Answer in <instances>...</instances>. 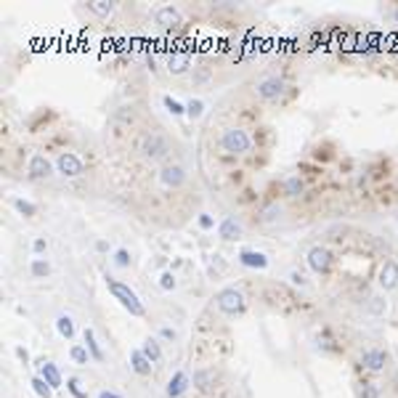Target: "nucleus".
Here are the masks:
<instances>
[{
  "instance_id": "nucleus-21",
  "label": "nucleus",
  "mask_w": 398,
  "mask_h": 398,
  "mask_svg": "<svg viewBox=\"0 0 398 398\" xmlns=\"http://www.w3.org/2000/svg\"><path fill=\"white\" fill-rule=\"evenodd\" d=\"M85 345H88V353L93 356L96 361H104V353H101V348H98V343H96L93 329H85Z\"/></svg>"
},
{
  "instance_id": "nucleus-3",
  "label": "nucleus",
  "mask_w": 398,
  "mask_h": 398,
  "mask_svg": "<svg viewBox=\"0 0 398 398\" xmlns=\"http://www.w3.org/2000/svg\"><path fill=\"white\" fill-rule=\"evenodd\" d=\"M252 146V138L242 128H226L221 133V149L226 154H247Z\"/></svg>"
},
{
  "instance_id": "nucleus-35",
  "label": "nucleus",
  "mask_w": 398,
  "mask_h": 398,
  "mask_svg": "<svg viewBox=\"0 0 398 398\" xmlns=\"http://www.w3.org/2000/svg\"><path fill=\"white\" fill-rule=\"evenodd\" d=\"M45 247H48V244H45V239H43V236H37V239H35V244H32V250L40 255V252H45Z\"/></svg>"
},
{
  "instance_id": "nucleus-4",
  "label": "nucleus",
  "mask_w": 398,
  "mask_h": 398,
  "mask_svg": "<svg viewBox=\"0 0 398 398\" xmlns=\"http://www.w3.org/2000/svg\"><path fill=\"white\" fill-rule=\"evenodd\" d=\"M215 300H218V308L223 313H228V316H236V313L244 311V295L239 292V289H234V287L221 289Z\"/></svg>"
},
{
  "instance_id": "nucleus-2",
  "label": "nucleus",
  "mask_w": 398,
  "mask_h": 398,
  "mask_svg": "<svg viewBox=\"0 0 398 398\" xmlns=\"http://www.w3.org/2000/svg\"><path fill=\"white\" fill-rule=\"evenodd\" d=\"M106 284H109V292L114 295V300H120V305H122L125 311H130L133 316H144V313H146L144 303L138 300V295H135L128 284L114 282V279H106Z\"/></svg>"
},
{
  "instance_id": "nucleus-11",
  "label": "nucleus",
  "mask_w": 398,
  "mask_h": 398,
  "mask_svg": "<svg viewBox=\"0 0 398 398\" xmlns=\"http://www.w3.org/2000/svg\"><path fill=\"white\" fill-rule=\"evenodd\" d=\"M157 24L165 27V29H173V27L181 24V13H178L173 6H162V8L157 11Z\"/></svg>"
},
{
  "instance_id": "nucleus-18",
  "label": "nucleus",
  "mask_w": 398,
  "mask_h": 398,
  "mask_svg": "<svg viewBox=\"0 0 398 398\" xmlns=\"http://www.w3.org/2000/svg\"><path fill=\"white\" fill-rule=\"evenodd\" d=\"M40 377H43L45 382H48L51 388H61V372L56 369V364H51V361H43Z\"/></svg>"
},
{
  "instance_id": "nucleus-26",
  "label": "nucleus",
  "mask_w": 398,
  "mask_h": 398,
  "mask_svg": "<svg viewBox=\"0 0 398 398\" xmlns=\"http://www.w3.org/2000/svg\"><path fill=\"white\" fill-rule=\"evenodd\" d=\"M13 207H16L22 215H27V218H32L35 212H37V207L32 202H27V199H13Z\"/></svg>"
},
{
  "instance_id": "nucleus-13",
  "label": "nucleus",
  "mask_w": 398,
  "mask_h": 398,
  "mask_svg": "<svg viewBox=\"0 0 398 398\" xmlns=\"http://www.w3.org/2000/svg\"><path fill=\"white\" fill-rule=\"evenodd\" d=\"M130 366H133L135 374L146 377V374H151V366H154V364L144 356V350H130Z\"/></svg>"
},
{
  "instance_id": "nucleus-22",
  "label": "nucleus",
  "mask_w": 398,
  "mask_h": 398,
  "mask_svg": "<svg viewBox=\"0 0 398 398\" xmlns=\"http://www.w3.org/2000/svg\"><path fill=\"white\" fill-rule=\"evenodd\" d=\"M29 271H32V276H35V279H45V276L51 273V266H48V260L35 257V260H32V266H29Z\"/></svg>"
},
{
  "instance_id": "nucleus-8",
  "label": "nucleus",
  "mask_w": 398,
  "mask_h": 398,
  "mask_svg": "<svg viewBox=\"0 0 398 398\" xmlns=\"http://www.w3.org/2000/svg\"><path fill=\"white\" fill-rule=\"evenodd\" d=\"M29 175L32 178H48L51 173H53V165H51V160L45 157V154H32L29 157Z\"/></svg>"
},
{
  "instance_id": "nucleus-27",
  "label": "nucleus",
  "mask_w": 398,
  "mask_h": 398,
  "mask_svg": "<svg viewBox=\"0 0 398 398\" xmlns=\"http://www.w3.org/2000/svg\"><path fill=\"white\" fill-rule=\"evenodd\" d=\"M303 191V181L300 178H287L284 181V194L287 196H297Z\"/></svg>"
},
{
  "instance_id": "nucleus-6",
  "label": "nucleus",
  "mask_w": 398,
  "mask_h": 398,
  "mask_svg": "<svg viewBox=\"0 0 398 398\" xmlns=\"http://www.w3.org/2000/svg\"><path fill=\"white\" fill-rule=\"evenodd\" d=\"M160 181L165 183L167 189H178V186H183V183H186V170H183L181 165H162V170H160Z\"/></svg>"
},
{
  "instance_id": "nucleus-19",
  "label": "nucleus",
  "mask_w": 398,
  "mask_h": 398,
  "mask_svg": "<svg viewBox=\"0 0 398 398\" xmlns=\"http://www.w3.org/2000/svg\"><path fill=\"white\" fill-rule=\"evenodd\" d=\"M141 350H144V356H146L151 364H160V361H162V350H160V343H157L154 337H149V340L144 343Z\"/></svg>"
},
{
  "instance_id": "nucleus-7",
  "label": "nucleus",
  "mask_w": 398,
  "mask_h": 398,
  "mask_svg": "<svg viewBox=\"0 0 398 398\" xmlns=\"http://www.w3.org/2000/svg\"><path fill=\"white\" fill-rule=\"evenodd\" d=\"M257 96L260 98H266V101H273V98H279L282 93H284V83L279 80V77H268V80H263V83H257Z\"/></svg>"
},
{
  "instance_id": "nucleus-12",
  "label": "nucleus",
  "mask_w": 398,
  "mask_h": 398,
  "mask_svg": "<svg viewBox=\"0 0 398 398\" xmlns=\"http://www.w3.org/2000/svg\"><path fill=\"white\" fill-rule=\"evenodd\" d=\"M218 236L226 239V242H234L242 236V226L236 223V218H223L221 226H218Z\"/></svg>"
},
{
  "instance_id": "nucleus-20",
  "label": "nucleus",
  "mask_w": 398,
  "mask_h": 398,
  "mask_svg": "<svg viewBox=\"0 0 398 398\" xmlns=\"http://www.w3.org/2000/svg\"><path fill=\"white\" fill-rule=\"evenodd\" d=\"M56 329H58V334L61 337H72L74 334V321H72V316H67V313H61L58 319H56Z\"/></svg>"
},
{
  "instance_id": "nucleus-24",
  "label": "nucleus",
  "mask_w": 398,
  "mask_h": 398,
  "mask_svg": "<svg viewBox=\"0 0 398 398\" xmlns=\"http://www.w3.org/2000/svg\"><path fill=\"white\" fill-rule=\"evenodd\" d=\"M69 356H72V361H74V364H80V366H85L90 359H93V356L88 353V348H83V345H74V348L69 350Z\"/></svg>"
},
{
  "instance_id": "nucleus-36",
  "label": "nucleus",
  "mask_w": 398,
  "mask_h": 398,
  "mask_svg": "<svg viewBox=\"0 0 398 398\" xmlns=\"http://www.w3.org/2000/svg\"><path fill=\"white\" fill-rule=\"evenodd\" d=\"M199 226H202V228H212V226H215V221H212L210 215H199Z\"/></svg>"
},
{
  "instance_id": "nucleus-14",
  "label": "nucleus",
  "mask_w": 398,
  "mask_h": 398,
  "mask_svg": "<svg viewBox=\"0 0 398 398\" xmlns=\"http://www.w3.org/2000/svg\"><path fill=\"white\" fill-rule=\"evenodd\" d=\"M380 284L385 287V289L398 287V266L393 263V260H388L385 268H382V273H380Z\"/></svg>"
},
{
  "instance_id": "nucleus-5",
  "label": "nucleus",
  "mask_w": 398,
  "mask_h": 398,
  "mask_svg": "<svg viewBox=\"0 0 398 398\" xmlns=\"http://www.w3.org/2000/svg\"><path fill=\"white\" fill-rule=\"evenodd\" d=\"M56 165H58V173H61V175H67V178H77V175L85 173L83 160H80L77 154H72V151H61Z\"/></svg>"
},
{
  "instance_id": "nucleus-16",
  "label": "nucleus",
  "mask_w": 398,
  "mask_h": 398,
  "mask_svg": "<svg viewBox=\"0 0 398 398\" xmlns=\"http://www.w3.org/2000/svg\"><path fill=\"white\" fill-rule=\"evenodd\" d=\"M167 69H170L173 74L186 72V69H189V53H183V51L170 53V58H167Z\"/></svg>"
},
{
  "instance_id": "nucleus-31",
  "label": "nucleus",
  "mask_w": 398,
  "mask_h": 398,
  "mask_svg": "<svg viewBox=\"0 0 398 398\" xmlns=\"http://www.w3.org/2000/svg\"><path fill=\"white\" fill-rule=\"evenodd\" d=\"M114 263H117L120 268H128V266H130V252H128V250H117V252H114Z\"/></svg>"
},
{
  "instance_id": "nucleus-29",
  "label": "nucleus",
  "mask_w": 398,
  "mask_h": 398,
  "mask_svg": "<svg viewBox=\"0 0 398 398\" xmlns=\"http://www.w3.org/2000/svg\"><path fill=\"white\" fill-rule=\"evenodd\" d=\"M162 104H165V109L170 112V114H183V112H186V106H183L181 101H175L173 96H165V98H162Z\"/></svg>"
},
{
  "instance_id": "nucleus-30",
  "label": "nucleus",
  "mask_w": 398,
  "mask_h": 398,
  "mask_svg": "<svg viewBox=\"0 0 398 398\" xmlns=\"http://www.w3.org/2000/svg\"><path fill=\"white\" fill-rule=\"evenodd\" d=\"M202 112H205V104L199 101V98H194V101L186 104V114L189 117H202Z\"/></svg>"
},
{
  "instance_id": "nucleus-33",
  "label": "nucleus",
  "mask_w": 398,
  "mask_h": 398,
  "mask_svg": "<svg viewBox=\"0 0 398 398\" xmlns=\"http://www.w3.org/2000/svg\"><path fill=\"white\" fill-rule=\"evenodd\" d=\"M67 388H69V393H72L74 398H85V393L80 390V380H69V382H67Z\"/></svg>"
},
{
  "instance_id": "nucleus-9",
  "label": "nucleus",
  "mask_w": 398,
  "mask_h": 398,
  "mask_svg": "<svg viewBox=\"0 0 398 398\" xmlns=\"http://www.w3.org/2000/svg\"><path fill=\"white\" fill-rule=\"evenodd\" d=\"M308 263H311V268H313L316 273H324V271L329 268V263H332V255H329L324 247H313V250L308 252Z\"/></svg>"
},
{
  "instance_id": "nucleus-23",
  "label": "nucleus",
  "mask_w": 398,
  "mask_h": 398,
  "mask_svg": "<svg viewBox=\"0 0 398 398\" xmlns=\"http://www.w3.org/2000/svg\"><path fill=\"white\" fill-rule=\"evenodd\" d=\"M88 11H93L96 16H109L114 11V3H106V0H93V3H88Z\"/></svg>"
},
{
  "instance_id": "nucleus-1",
  "label": "nucleus",
  "mask_w": 398,
  "mask_h": 398,
  "mask_svg": "<svg viewBox=\"0 0 398 398\" xmlns=\"http://www.w3.org/2000/svg\"><path fill=\"white\" fill-rule=\"evenodd\" d=\"M138 151L144 160H151V162H162L170 154V141L165 138L162 133H144L141 141H138Z\"/></svg>"
},
{
  "instance_id": "nucleus-37",
  "label": "nucleus",
  "mask_w": 398,
  "mask_h": 398,
  "mask_svg": "<svg viewBox=\"0 0 398 398\" xmlns=\"http://www.w3.org/2000/svg\"><path fill=\"white\" fill-rule=\"evenodd\" d=\"M98 398H122V395H117V393H109V390H104V393H98Z\"/></svg>"
},
{
  "instance_id": "nucleus-17",
  "label": "nucleus",
  "mask_w": 398,
  "mask_h": 398,
  "mask_svg": "<svg viewBox=\"0 0 398 398\" xmlns=\"http://www.w3.org/2000/svg\"><path fill=\"white\" fill-rule=\"evenodd\" d=\"M189 388V377L186 374H183V372H175L173 374V380L170 382H167V395H170V398H178L183 390H186Z\"/></svg>"
},
{
  "instance_id": "nucleus-34",
  "label": "nucleus",
  "mask_w": 398,
  "mask_h": 398,
  "mask_svg": "<svg viewBox=\"0 0 398 398\" xmlns=\"http://www.w3.org/2000/svg\"><path fill=\"white\" fill-rule=\"evenodd\" d=\"M361 398H377V388H374V385H364Z\"/></svg>"
},
{
  "instance_id": "nucleus-32",
  "label": "nucleus",
  "mask_w": 398,
  "mask_h": 398,
  "mask_svg": "<svg viewBox=\"0 0 398 398\" xmlns=\"http://www.w3.org/2000/svg\"><path fill=\"white\" fill-rule=\"evenodd\" d=\"M160 287H162V289H173V287H175V276H173L170 271H167V273H162V276H160Z\"/></svg>"
},
{
  "instance_id": "nucleus-15",
  "label": "nucleus",
  "mask_w": 398,
  "mask_h": 398,
  "mask_svg": "<svg viewBox=\"0 0 398 398\" xmlns=\"http://www.w3.org/2000/svg\"><path fill=\"white\" fill-rule=\"evenodd\" d=\"M361 364L372 372H380L382 366H385V353H382V350H366V353L361 356Z\"/></svg>"
},
{
  "instance_id": "nucleus-10",
  "label": "nucleus",
  "mask_w": 398,
  "mask_h": 398,
  "mask_svg": "<svg viewBox=\"0 0 398 398\" xmlns=\"http://www.w3.org/2000/svg\"><path fill=\"white\" fill-rule=\"evenodd\" d=\"M239 263L247 266V268H266L268 266V257L257 250H242L239 252Z\"/></svg>"
},
{
  "instance_id": "nucleus-28",
  "label": "nucleus",
  "mask_w": 398,
  "mask_h": 398,
  "mask_svg": "<svg viewBox=\"0 0 398 398\" xmlns=\"http://www.w3.org/2000/svg\"><path fill=\"white\" fill-rule=\"evenodd\" d=\"M210 374H212V372H196V374H194V382H196V388L202 390V393H210V390H212Z\"/></svg>"
},
{
  "instance_id": "nucleus-25",
  "label": "nucleus",
  "mask_w": 398,
  "mask_h": 398,
  "mask_svg": "<svg viewBox=\"0 0 398 398\" xmlns=\"http://www.w3.org/2000/svg\"><path fill=\"white\" fill-rule=\"evenodd\" d=\"M32 388H35V393H37L40 398H51V393H53V388H51L43 377H35V380H32Z\"/></svg>"
}]
</instances>
